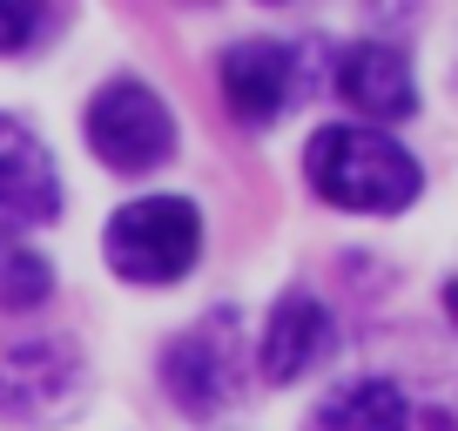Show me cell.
I'll use <instances>...</instances> for the list:
<instances>
[{
  "mask_svg": "<svg viewBox=\"0 0 458 431\" xmlns=\"http://www.w3.org/2000/svg\"><path fill=\"white\" fill-rule=\"evenodd\" d=\"M290 95H297V55L284 41H236L223 55V101L236 122L263 129L290 108Z\"/></svg>",
  "mask_w": 458,
  "mask_h": 431,
  "instance_id": "cell-7",
  "label": "cell"
},
{
  "mask_svg": "<svg viewBox=\"0 0 458 431\" xmlns=\"http://www.w3.org/2000/svg\"><path fill=\"white\" fill-rule=\"evenodd\" d=\"M404 425H411V404L391 377H358L310 411V431H404Z\"/></svg>",
  "mask_w": 458,
  "mask_h": 431,
  "instance_id": "cell-10",
  "label": "cell"
},
{
  "mask_svg": "<svg viewBox=\"0 0 458 431\" xmlns=\"http://www.w3.org/2000/svg\"><path fill=\"white\" fill-rule=\"evenodd\" d=\"M81 404V358H74L68 337H28L0 358V411L47 425V418H68Z\"/></svg>",
  "mask_w": 458,
  "mask_h": 431,
  "instance_id": "cell-5",
  "label": "cell"
},
{
  "mask_svg": "<svg viewBox=\"0 0 458 431\" xmlns=\"http://www.w3.org/2000/svg\"><path fill=\"white\" fill-rule=\"evenodd\" d=\"M61 216V175L55 156L41 148V135H28L14 115H0V223L34 230Z\"/></svg>",
  "mask_w": 458,
  "mask_h": 431,
  "instance_id": "cell-6",
  "label": "cell"
},
{
  "mask_svg": "<svg viewBox=\"0 0 458 431\" xmlns=\"http://www.w3.org/2000/svg\"><path fill=\"white\" fill-rule=\"evenodd\" d=\"M330 358V310L303 290H290L270 310V331H263V377L270 385H297L310 364Z\"/></svg>",
  "mask_w": 458,
  "mask_h": 431,
  "instance_id": "cell-9",
  "label": "cell"
},
{
  "mask_svg": "<svg viewBox=\"0 0 458 431\" xmlns=\"http://www.w3.org/2000/svg\"><path fill=\"white\" fill-rule=\"evenodd\" d=\"M162 385L175 391L189 418H216L236 391H243V337H236V310H209L196 331H182L162 358Z\"/></svg>",
  "mask_w": 458,
  "mask_h": 431,
  "instance_id": "cell-4",
  "label": "cell"
},
{
  "mask_svg": "<svg viewBox=\"0 0 458 431\" xmlns=\"http://www.w3.org/2000/svg\"><path fill=\"white\" fill-rule=\"evenodd\" d=\"M445 310H452V324H458V276H452V290H445Z\"/></svg>",
  "mask_w": 458,
  "mask_h": 431,
  "instance_id": "cell-13",
  "label": "cell"
},
{
  "mask_svg": "<svg viewBox=\"0 0 458 431\" xmlns=\"http://www.w3.org/2000/svg\"><path fill=\"white\" fill-rule=\"evenodd\" d=\"M202 249V216L189 196H142L108 216V263L129 283H175Z\"/></svg>",
  "mask_w": 458,
  "mask_h": 431,
  "instance_id": "cell-2",
  "label": "cell"
},
{
  "mask_svg": "<svg viewBox=\"0 0 458 431\" xmlns=\"http://www.w3.org/2000/svg\"><path fill=\"white\" fill-rule=\"evenodd\" d=\"M47 7H28V0H0V55H21V47L41 34Z\"/></svg>",
  "mask_w": 458,
  "mask_h": 431,
  "instance_id": "cell-12",
  "label": "cell"
},
{
  "mask_svg": "<svg viewBox=\"0 0 458 431\" xmlns=\"http://www.w3.org/2000/svg\"><path fill=\"white\" fill-rule=\"evenodd\" d=\"M337 95L351 101L364 122H404V115L418 108L411 68H404V55H398V47H385V41L344 47V61H337Z\"/></svg>",
  "mask_w": 458,
  "mask_h": 431,
  "instance_id": "cell-8",
  "label": "cell"
},
{
  "mask_svg": "<svg viewBox=\"0 0 458 431\" xmlns=\"http://www.w3.org/2000/svg\"><path fill=\"white\" fill-rule=\"evenodd\" d=\"M55 290V270L34 243H21L14 230H0V310H34Z\"/></svg>",
  "mask_w": 458,
  "mask_h": 431,
  "instance_id": "cell-11",
  "label": "cell"
},
{
  "mask_svg": "<svg viewBox=\"0 0 458 431\" xmlns=\"http://www.w3.org/2000/svg\"><path fill=\"white\" fill-rule=\"evenodd\" d=\"M303 175L324 202L337 209H371V216H391L425 189L418 162L391 142L385 129H317L310 148H303Z\"/></svg>",
  "mask_w": 458,
  "mask_h": 431,
  "instance_id": "cell-1",
  "label": "cell"
},
{
  "mask_svg": "<svg viewBox=\"0 0 458 431\" xmlns=\"http://www.w3.org/2000/svg\"><path fill=\"white\" fill-rule=\"evenodd\" d=\"M88 148H95L108 169L142 175V169H156V162H169L175 122H169V108H162L156 88L108 81L95 101H88Z\"/></svg>",
  "mask_w": 458,
  "mask_h": 431,
  "instance_id": "cell-3",
  "label": "cell"
}]
</instances>
